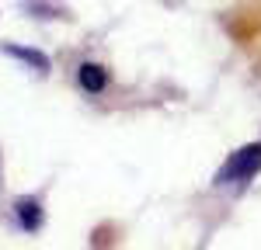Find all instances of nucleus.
Returning a JSON list of instances; mask_svg holds the SVG:
<instances>
[{
    "mask_svg": "<svg viewBox=\"0 0 261 250\" xmlns=\"http://www.w3.org/2000/svg\"><path fill=\"white\" fill-rule=\"evenodd\" d=\"M18 219H21L24 229H39L42 226V208L32 198H24V202H18Z\"/></svg>",
    "mask_w": 261,
    "mask_h": 250,
    "instance_id": "nucleus-3",
    "label": "nucleus"
},
{
    "mask_svg": "<svg viewBox=\"0 0 261 250\" xmlns=\"http://www.w3.org/2000/svg\"><path fill=\"white\" fill-rule=\"evenodd\" d=\"M261 170V146H244V149H237L230 160H226V167L220 170V184H247L254 174Z\"/></svg>",
    "mask_w": 261,
    "mask_h": 250,
    "instance_id": "nucleus-1",
    "label": "nucleus"
},
{
    "mask_svg": "<svg viewBox=\"0 0 261 250\" xmlns=\"http://www.w3.org/2000/svg\"><path fill=\"white\" fill-rule=\"evenodd\" d=\"M81 87L87 94H101L105 87H108V73H105V66L98 63H84L81 66Z\"/></svg>",
    "mask_w": 261,
    "mask_h": 250,
    "instance_id": "nucleus-2",
    "label": "nucleus"
},
{
    "mask_svg": "<svg viewBox=\"0 0 261 250\" xmlns=\"http://www.w3.org/2000/svg\"><path fill=\"white\" fill-rule=\"evenodd\" d=\"M7 52H11V56H18V59H24V63H32V66H35L39 73H45V70H49V59H45L42 52H32V49H18V45H7Z\"/></svg>",
    "mask_w": 261,
    "mask_h": 250,
    "instance_id": "nucleus-4",
    "label": "nucleus"
}]
</instances>
